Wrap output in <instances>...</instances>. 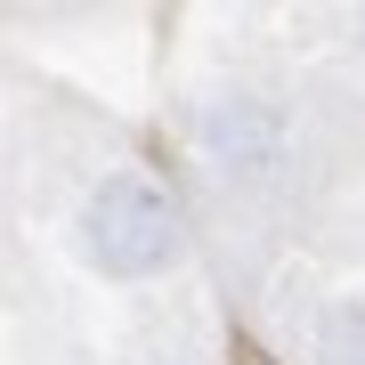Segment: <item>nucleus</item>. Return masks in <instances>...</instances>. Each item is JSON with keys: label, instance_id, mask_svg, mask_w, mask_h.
Listing matches in <instances>:
<instances>
[{"label": "nucleus", "instance_id": "f257e3e1", "mask_svg": "<svg viewBox=\"0 0 365 365\" xmlns=\"http://www.w3.org/2000/svg\"><path fill=\"white\" fill-rule=\"evenodd\" d=\"M81 244L106 276H155L179 252V211L155 179L122 170V179H98V195L81 203Z\"/></svg>", "mask_w": 365, "mask_h": 365}]
</instances>
